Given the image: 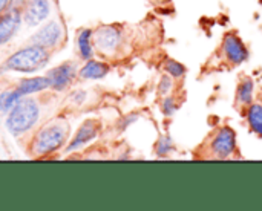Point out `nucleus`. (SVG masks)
I'll use <instances>...</instances> for the list:
<instances>
[{"label":"nucleus","mask_w":262,"mask_h":211,"mask_svg":"<svg viewBox=\"0 0 262 211\" xmlns=\"http://www.w3.org/2000/svg\"><path fill=\"white\" fill-rule=\"evenodd\" d=\"M49 61V52L38 44H29L14 52L3 64L5 69L20 74H34L45 67Z\"/></svg>","instance_id":"f257e3e1"},{"label":"nucleus","mask_w":262,"mask_h":211,"mask_svg":"<svg viewBox=\"0 0 262 211\" xmlns=\"http://www.w3.org/2000/svg\"><path fill=\"white\" fill-rule=\"evenodd\" d=\"M38 116H40V109L34 100L31 98L20 100L8 112L6 129L12 135H21L35 126V123L38 121Z\"/></svg>","instance_id":"f03ea898"},{"label":"nucleus","mask_w":262,"mask_h":211,"mask_svg":"<svg viewBox=\"0 0 262 211\" xmlns=\"http://www.w3.org/2000/svg\"><path fill=\"white\" fill-rule=\"evenodd\" d=\"M66 136H68V130L64 126H60V124L48 126L38 132L32 146V152L37 156L49 155L63 146V143L66 141Z\"/></svg>","instance_id":"7ed1b4c3"},{"label":"nucleus","mask_w":262,"mask_h":211,"mask_svg":"<svg viewBox=\"0 0 262 211\" xmlns=\"http://www.w3.org/2000/svg\"><path fill=\"white\" fill-rule=\"evenodd\" d=\"M210 150L213 153L215 158L218 159H227L230 158L235 150H236V135L230 127H221L210 144Z\"/></svg>","instance_id":"20e7f679"},{"label":"nucleus","mask_w":262,"mask_h":211,"mask_svg":"<svg viewBox=\"0 0 262 211\" xmlns=\"http://www.w3.org/2000/svg\"><path fill=\"white\" fill-rule=\"evenodd\" d=\"M94 41L101 54H114L120 49L123 35L115 26H101L94 32Z\"/></svg>","instance_id":"39448f33"},{"label":"nucleus","mask_w":262,"mask_h":211,"mask_svg":"<svg viewBox=\"0 0 262 211\" xmlns=\"http://www.w3.org/2000/svg\"><path fill=\"white\" fill-rule=\"evenodd\" d=\"M60 38H61V26L57 21H49L31 37V43L51 49L58 44Z\"/></svg>","instance_id":"423d86ee"},{"label":"nucleus","mask_w":262,"mask_h":211,"mask_svg":"<svg viewBox=\"0 0 262 211\" xmlns=\"http://www.w3.org/2000/svg\"><path fill=\"white\" fill-rule=\"evenodd\" d=\"M21 25V14L15 8H9L0 15V46L6 44L18 31Z\"/></svg>","instance_id":"0eeeda50"},{"label":"nucleus","mask_w":262,"mask_h":211,"mask_svg":"<svg viewBox=\"0 0 262 211\" xmlns=\"http://www.w3.org/2000/svg\"><path fill=\"white\" fill-rule=\"evenodd\" d=\"M49 12H51L49 0H29L23 12V20L28 26H37L48 18Z\"/></svg>","instance_id":"6e6552de"},{"label":"nucleus","mask_w":262,"mask_h":211,"mask_svg":"<svg viewBox=\"0 0 262 211\" xmlns=\"http://www.w3.org/2000/svg\"><path fill=\"white\" fill-rule=\"evenodd\" d=\"M223 51L227 57V60L232 64H241L247 60L249 57V51L244 46V43L235 35V34H229L224 37L223 41Z\"/></svg>","instance_id":"1a4fd4ad"},{"label":"nucleus","mask_w":262,"mask_h":211,"mask_svg":"<svg viewBox=\"0 0 262 211\" xmlns=\"http://www.w3.org/2000/svg\"><path fill=\"white\" fill-rule=\"evenodd\" d=\"M46 77H48V80L51 83V87L54 90H63L74 80V77H75V66L71 64V63L60 64V66L51 69Z\"/></svg>","instance_id":"9d476101"},{"label":"nucleus","mask_w":262,"mask_h":211,"mask_svg":"<svg viewBox=\"0 0 262 211\" xmlns=\"http://www.w3.org/2000/svg\"><path fill=\"white\" fill-rule=\"evenodd\" d=\"M97 132H98V124L95 121H86L78 129V132L75 133L72 143L68 146V152L77 150V149L86 146L88 143H91L92 139H95L97 138Z\"/></svg>","instance_id":"9b49d317"},{"label":"nucleus","mask_w":262,"mask_h":211,"mask_svg":"<svg viewBox=\"0 0 262 211\" xmlns=\"http://www.w3.org/2000/svg\"><path fill=\"white\" fill-rule=\"evenodd\" d=\"M109 72V66L101 61L89 60L81 69H80V77L84 80H100L104 78Z\"/></svg>","instance_id":"f8f14e48"},{"label":"nucleus","mask_w":262,"mask_h":211,"mask_svg":"<svg viewBox=\"0 0 262 211\" xmlns=\"http://www.w3.org/2000/svg\"><path fill=\"white\" fill-rule=\"evenodd\" d=\"M48 87H51V83H49L48 77H34V78L21 80L17 89L21 92L23 97H26V95H32V93H37V92H41V90H45Z\"/></svg>","instance_id":"ddd939ff"},{"label":"nucleus","mask_w":262,"mask_h":211,"mask_svg":"<svg viewBox=\"0 0 262 211\" xmlns=\"http://www.w3.org/2000/svg\"><path fill=\"white\" fill-rule=\"evenodd\" d=\"M253 103V81L252 78H243L236 90V104L247 107Z\"/></svg>","instance_id":"4468645a"},{"label":"nucleus","mask_w":262,"mask_h":211,"mask_svg":"<svg viewBox=\"0 0 262 211\" xmlns=\"http://www.w3.org/2000/svg\"><path fill=\"white\" fill-rule=\"evenodd\" d=\"M247 120H249L250 129H252L259 138H262V101L252 103V104L249 106Z\"/></svg>","instance_id":"2eb2a0df"},{"label":"nucleus","mask_w":262,"mask_h":211,"mask_svg":"<svg viewBox=\"0 0 262 211\" xmlns=\"http://www.w3.org/2000/svg\"><path fill=\"white\" fill-rule=\"evenodd\" d=\"M92 35L94 32L91 29H83L78 34L77 38V46H78V52L81 55V58L84 60H91L94 55V49H92Z\"/></svg>","instance_id":"dca6fc26"},{"label":"nucleus","mask_w":262,"mask_h":211,"mask_svg":"<svg viewBox=\"0 0 262 211\" xmlns=\"http://www.w3.org/2000/svg\"><path fill=\"white\" fill-rule=\"evenodd\" d=\"M23 98L21 92L18 89H12V90H3L0 93V110L3 113H8L20 100Z\"/></svg>","instance_id":"f3484780"},{"label":"nucleus","mask_w":262,"mask_h":211,"mask_svg":"<svg viewBox=\"0 0 262 211\" xmlns=\"http://www.w3.org/2000/svg\"><path fill=\"white\" fill-rule=\"evenodd\" d=\"M166 71H167V74H169L172 78H175V80L183 78L184 74H186V67H184L181 63L175 61V60H167V61H166Z\"/></svg>","instance_id":"a211bd4d"},{"label":"nucleus","mask_w":262,"mask_h":211,"mask_svg":"<svg viewBox=\"0 0 262 211\" xmlns=\"http://www.w3.org/2000/svg\"><path fill=\"white\" fill-rule=\"evenodd\" d=\"M157 155L158 156H167L172 150H173V143L169 136H161L157 143Z\"/></svg>","instance_id":"6ab92c4d"},{"label":"nucleus","mask_w":262,"mask_h":211,"mask_svg":"<svg viewBox=\"0 0 262 211\" xmlns=\"http://www.w3.org/2000/svg\"><path fill=\"white\" fill-rule=\"evenodd\" d=\"M172 89H173V78L170 75H163V78L160 80V84H158V93H160V97L170 95Z\"/></svg>","instance_id":"aec40b11"},{"label":"nucleus","mask_w":262,"mask_h":211,"mask_svg":"<svg viewBox=\"0 0 262 211\" xmlns=\"http://www.w3.org/2000/svg\"><path fill=\"white\" fill-rule=\"evenodd\" d=\"M177 101H175V98L173 97H170V95H167V97H163V103H161V110H163V113L164 115H167V116H170V115H173L175 113V110H177Z\"/></svg>","instance_id":"412c9836"},{"label":"nucleus","mask_w":262,"mask_h":211,"mask_svg":"<svg viewBox=\"0 0 262 211\" xmlns=\"http://www.w3.org/2000/svg\"><path fill=\"white\" fill-rule=\"evenodd\" d=\"M72 98L75 100V103H83L84 100H86V92H83V90H78V92H75L74 95H72Z\"/></svg>","instance_id":"4be33fe9"},{"label":"nucleus","mask_w":262,"mask_h":211,"mask_svg":"<svg viewBox=\"0 0 262 211\" xmlns=\"http://www.w3.org/2000/svg\"><path fill=\"white\" fill-rule=\"evenodd\" d=\"M26 2H28V0H9V6H8V8H15V9H18V8L23 6Z\"/></svg>","instance_id":"5701e85b"},{"label":"nucleus","mask_w":262,"mask_h":211,"mask_svg":"<svg viewBox=\"0 0 262 211\" xmlns=\"http://www.w3.org/2000/svg\"><path fill=\"white\" fill-rule=\"evenodd\" d=\"M9 6V0H0V14Z\"/></svg>","instance_id":"b1692460"}]
</instances>
